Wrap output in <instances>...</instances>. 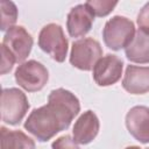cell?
Segmentation results:
<instances>
[{
  "label": "cell",
  "instance_id": "cell-1",
  "mask_svg": "<svg viewBox=\"0 0 149 149\" xmlns=\"http://www.w3.org/2000/svg\"><path fill=\"white\" fill-rule=\"evenodd\" d=\"M80 111L78 98L65 88L52 90L48 104L35 108L27 118L24 128L41 142H47L57 133L69 128Z\"/></svg>",
  "mask_w": 149,
  "mask_h": 149
},
{
  "label": "cell",
  "instance_id": "cell-2",
  "mask_svg": "<svg viewBox=\"0 0 149 149\" xmlns=\"http://www.w3.org/2000/svg\"><path fill=\"white\" fill-rule=\"evenodd\" d=\"M135 33V26L132 20L121 15H115L105 23L102 38L106 47L118 51L129 45Z\"/></svg>",
  "mask_w": 149,
  "mask_h": 149
},
{
  "label": "cell",
  "instance_id": "cell-3",
  "mask_svg": "<svg viewBox=\"0 0 149 149\" xmlns=\"http://www.w3.org/2000/svg\"><path fill=\"white\" fill-rule=\"evenodd\" d=\"M68 38L64 35L63 28L57 23L44 26L38 35V47L48 54L54 61L62 63L68 55Z\"/></svg>",
  "mask_w": 149,
  "mask_h": 149
},
{
  "label": "cell",
  "instance_id": "cell-4",
  "mask_svg": "<svg viewBox=\"0 0 149 149\" xmlns=\"http://www.w3.org/2000/svg\"><path fill=\"white\" fill-rule=\"evenodd\" d=\"M29 101L26 94L16 88H3L1 93V119L3 122L15 126L24 118L29 109Z\"/></svg>",
  "mask_w": 149,
  "mask_h": 149
},
{
  "label": "cell",
  "instance_id": "cell-5",
  "mask_svg": "<svg viewBox=\"0 0 149 149\" xmlns=\"http://www.w3.org/2000/svg\"><path fill=\"white\" fill-rule=\"evenodd\" d=\"M101 57L102 49L100 47V43L94 38L84 37L72 43L70 52V63L72 66L79 70H92Z\"/></svg>",
  "mask_w": 149,
  "mask_h": 149
},
{
  "label": "cell",
  "instance_id": "cell-6",
  "mask_svg": "<svg viewBox=\"0 0 149 149\" xmlns=\"http://www.w3.org/2000/svg\"><path fill=\"white\" fill-rule=\"evenodd\" d=\"M14 77L16 84L23 90L28 92H37L45 86L49 79V72L42 63L30 59L17 66Z\"/></svg>",
  "mask_w": 149,
  "mask_h": 149
},
{
  "label": "cell",
  "instance_id": "cell-7",
  "mask_svg": "<svg viewBox=\"0 0 149 149\" xmlns=\"http://www.w3.org/2000/svg\"><path fill=\"white\" fill-rule=\"evenodd\" d=\"M33 37L22 26H14L3 36L2 45H5L16 58L17 63H23L29 56L33 48Z\"/></svg>",
  "mask_w": 149,
  "mask_h": 149
},
{
  "label": "cell",
  "instance_id": "cell-8",
  "mask_svg": "<svg viewBox=\"0 0 149 149\" xmlns=\"http://www.w3.org/2000/svg\"><path fill=\"white\" fill-rule=\"evenodd\" d=\"M123 62L115 55L102 56L93 68V79L99 86H109L115 84L122 74Z\"/></svg>",
  "mask_w": 149,
  "mask_h": 149
},
{
  "label": "cell",
  "instance_id": "cell-9",
  "mask_svg": "<svg viewBox=\"0 0 149 149\" xmlns=\"http://www.w3.org/2000/svg\"><path fill=\"white\" fill-rule=\"evenodd\" d=\"M94 14L86 3H80L71 8L66 19L68 33L71 37H81L86 35L93 24Z\"/></svg>",
  "mask_w": 149,
  "mask_h": 149
},
{
  "label": "cell",
  "instance_id": "cell-10",
  "mask_svg": "<svg viewBox=\"0 0 149 149\" xmlns=\"http://www.w3.org/2000/svg\"><path fill=\"white\" fill-rule=\"evenodd\" d=\"M129 134L141 143H149V107L134 106L126 115Z\"/></svg>",
  "mask_w": 149,
  "mask_h": 149
},
{
  "label": "cell",
  "instance_id": "cell-11",
  "mask_svg": "<svg viewBox=\"0 0 149 149\" xmlns=\"http://www.w3.org/2000/svg\"><path fill=\"white\" fill-rule=\"evenodd\" d=\"M99 128L100 122L97 114L88 109L84 112L74 122L72 129L73 140L79 144H87L97 137Z\"/></svg>",
  "mask_w": 149,
  "mask_h": 149
},
{
  "label": "cell",
  "instance_id": "cell-12",
  "mask_svg": "<svg viewBox=\"0 0 149 149\" xmlns=\"http://www.w3.org/2000/svg\"><path fill=\"white\" fill-rule=\"evenodd\" d=\"M122 87L130 94L149 92V66L128 65L122 79Z\"/></svg>",
  "mask_w": 149,
  "mask_h": 149
},
{
  "label": "cell",
  "instance_id": "cell-13",
  "mask_svg": "<svg viewBox=\"0 0 149 149\" xmlns=\"http://www.w3.org/2000/svg\"><path fill=\"white\" fill-rule=\"evenodd\" d=\"M126 57L134 63H149V31L137 29L133 41L125 49Z\"/></svg>",
  "mask_w": 149,
  "mask_h": 149
},
{
  "label": "cell",
  "instance_id": "cell-14",
  "mask_svg": "<svg viewBox=\"0 0 149 149\" xmlns=\"http://www.w3.org/2000/svg\"><path fill=\"white\" fill-rule=\"evenodd\" d=\"M1 149H36L31 137L21 130L1 127Z\"/></svg>",
  "mask_w": 149,
  "mask_h": 149
},
{
  "label": "cell",
  "instance_id": "cell-15",
  "mask_svg": "<svg viewBox=\"0 0 149 149\" xmlns=\"http://www.w3.org/2000/svg\"><path fill=\"white\" fill-rule=\"evenodd\" d=\"M1 30L8 31L17 20V8L12 1H1Z\"/></svg>",
  "mask_w": 149,
  "mask_h": 149
},
{
  "label": "cell",
  "instance_id": "cell-16",
  "mask_svg": "<svg viewBox=\"0 0 149 149\" xmlns=\"http://www.w3.org/2000/svg\"><path fill=\"white\" fill-rule=\"evenodd\" d=\"M85 3L93 12L94 16H106L118 5L116 1H105V0H90L86 1Z\"/></svg>",
  "mask_w": 149,
  "mask_h": 149
},
{
  "label": "cell",
  "instance_id": "cell-17",
  "mask_svg": "<svg viewBox=\"0 0 149 149\" xmlns=\"http://www.w3.org/2000/svg\"><path fill=\"white\" fill-rule=\"evenodd\" d=\"M1 54H2V57H1V71L0 72L1 74H6L13 69V65L16 62V58L5 45H1Z\"/></svg>",
  "mask_w": 149,
  "mask_h": 149
},
{
  "label": "cell",
  "instance_id": "cell-18",
  "mask_svg": "<svg viewBox=\"0 0 149 149\" xmlns=\"http://www.w3.org/2000/svg\"><path fill=\"white\" fill-rule=\"evenodd\" d=\"M51 149H79V147L73 137L70 135H63L52 142Z\"/></svg>",
  "mask_w": 149,
  "mask_h": 149
},
{
  "label": "cell",
  "instance_id": "cell-19",
  "mask_svg": "<svg viewBox=\"0 0 149 149\" xmlns=\"http://www.w3.org/2000/svg\"><path fill=\"white\" fill-rule=\"evenodd\" d=\"M137 24L140 29L149 31V2H147L137 15Z\"/></svg>",
  "mask_w": 149,
  "mask_h": 149
},
{
  "label": "cell",
  "instance_id": "cell-20",
  "mask_svg": "<svg viewBox=\"0 0 149 149\" xmlns=\"http://www.w3.org/2000/svg\"><path fill=\"white\" fill-rule=\"evenodd\" d=\"M125 149H141V148L137 147V146H130V147H127V148H125Z\"/></svg>",
  "mask_w": 149,
  "mask_h": 149
},
{
  "label": "cell",
  "instance_id": "cell-21",
  "mask_svg": "<svg viewBox=\"0 0 149 149\" xmlns=\"http://www.w3.org/2000/svg\"><path fill=\"white\" fill-rule=\"evenodd\" d=\"M147 149H149V148H147Z\"/></svg>",
  "mask_w": 149,
  "mask_h": 149
}]
</instances>
